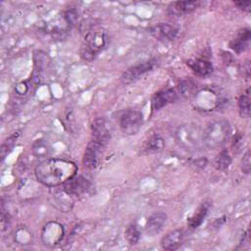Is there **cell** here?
<instances>
[{
  "mask_svg": "<svg viewBox=\"0 0 251 251\" xmlns=\"http://www.w3.org/2000/svg\"><path fill=\"white\" fill-rule=\"evenodd\" d=\"M241 170L246 175H248L250 173L251 160H250V150L249 149L243 155V158H242V161H241Z\"/></svg>",
  "mask_w": 251,
  "mask_h": 251,
  "instance_id": "f1b7e54d",
  "label": "cell"
},
{
  "mask_svg": "<svg viewBox=\"0 0 251 251\" xmlns=\"http://www.w3.org/2000/svg\"><path fill=\"white\" fill-rule=\"evenodd\" d=\"M77 12L74 9L67 11L65 14V19L70 25H75V23L77 21Z\"/></svg>",
  "mask_w": 251,
  "mask_h": 251,
  "instance_id": "4dcf8cb0",
  "label": "cell"
},
{
  "mask_svg": "<svg viewBox=\"0 0 251 251\" xmlns=\"http://www.w3.org/2000/svg\"><path fill=\"white\" fill-rule=\"evenodd\" d=\"M156 64H157V60L155 58L136 63L135 65H132L123 73L120 80L125 85L133 83L137 81L144 74L152 71L156 66Z\"/></svg>",
  "mask_w": 251,
  "mask_h": 251,
  "instance_id": "ba28073f",
  "label": "cell"
},
{
  "mask_svg": "<svg viewBox=\"0 0 251 251\" xmlns=\"http://www.w3.org/2000/svg\"><path fill=\"white\" fill-rule=\"evenodd\" d=\"M183 239H184L183 230L176 228L168 232L164 237H162L160 244L163 249L174 251L181 246Z\"/></svg>",
  "mask_w": 251,
  "mask_h": 251,
  "instance_id": "e0dca14e",
  "label": "cell"
},
{
  "mask_svg": "<svg viewBox=\"0 0 251 251\" xmlns=\"http://www.w3.org/2000/svg\"><path fill=\"white\" fill-rule=\"evenodd\" d=\"M108 35L104 30L88 31L80 46V57L84 61H92L107 46Z\"/></svg>",
  "mask_w": 251,
  "mask_h": 251,
  "instance_id": "277c9868",
  "label": "cell"
},
{
  "mask_svg": "<svg viewBox=\"0 0 251 251\" xmlns=\"http://www.w3.org/2000/svg\"><path fill=\"white\" fill-rule=\"evenodd\" d=\"M5 212L6 211H4V209L2 208V211H1V231L2 232L8 229L11 225V217L9 213H5Z\"/></svg>",
  "mask_w": 251,
  "mask_h": 251,
  "instance_id": "f546056e",
  "label": "cell"
},
{
  "mask_svg": "<svg viewBox=\"0 0 251 251\" xmlns=\"http://www.w3.org/2000/svg\"><path fill=\"white\" fill-rule=\"evenodd\" d=\"M232 162V159L226 149H223L215 159V168L219 171L226 170Z\"/></svg>",
  "mask_w": 251,
  "mask_h": 251,
  "instance_id": "d4e9b609",
  "label": "cell"
},
{
  "mask_svg": "<svg viewBox=\"0 0 251 251\" xmlns=\"http://www.w3.org/2000/svg\"><path fill=\"white\" fill-rule=\"evenodd\" d=\"M141 236L140 229L136 224H130L125 230V238L130 245L138 243Z\"/></svg>",
  "mask_w": 251,
  "mask_h": 251,
  "instance_id": "cb8c5ba5",
  "label": "cell"
},
{
  "mask_svg": "<svg viewBox=\"0 0 251 251\" xmlns=\"http://www.w3.org/2000/svg\"><path fill=\"white\" fill-rule=\"evenodd\" d=\"M250 38H251L250 29L242 28L237 32L236 36L229 41V48L232 49L237 54L242 53L249 46Z\"/></svg>",
  "mask_w": 251,
  "mask_h": 251,
  "instance_id": "d6986e66",
  "label": "cell"
},
{
  "mask_svg": "<svg viewBox=\"0 0 251 251\" xmlns=\"http://www.w3.org/2000/svg\"><path fill=\"white\" fill-rule=\"evenodd\" d=\"M143 115L139 110L126 109L121 112L118 123L121 130L127 135H135L143 126Z\"/></svg>",
  "mask_w": 251,
  "mask_h": 251,
  "instance_id": "5b68a950",
  "label": "cell"
},
{
  "mask_svg": "<svg viewBox=\"0 0 251 251\" xmlns=\"http://www.w3.org/2000/svg\"><path fill=\"white\" fill-rule=\"evenodd\" d=\"M210 209V205L208 203H202L194 213L187 219V226L189 228L194 229L197 228L203 223Z\"/></svg>",
  "mask_w": 251,
  "mask_h": 251,
  "instance_id": "ffe728a7",
  "label": "cell"
},
{
  "mask_svg": "<svg viewBox=\"0 0 251 251\" xmlns=\"http://www.w3.org/2000/svg\"><path fill=\"white\" fill-rule=\"evenodd\" d=\"M40 236L45 246L50 248L56 247L65 237V227L57 221H50L43 226Z\"/></svg>",
  "mask_w": 251,
  "mask_h": 251,
  "instance_id": "52a82bcc",
  "label": "cell"
},
{
  "mask_svg": "<svg viewBox=\"0 0 251 251\" xmlns=\"http://www.w3.org/2000/svg\"><path fill=\"white\" fill-rule=\"evenodd\" d=\"M15 241L21 245L30 244L32 241V233L25 226H19L15 232Z\"/></svg>",
  "mask_w": 251,
  "mask_h": 251,
  "instance_id": "484cf974",
  "label": "cell"
},
{
  "mask_svg": "<svg viewBox=\"0 0 251 251\" xmlns=\"http://www.w3.org/2000/svg\"><path fill=\"white\" fill-rule=\"evenodd\" d=\"M112 124L106 118L99 117L93 120L91 124V139L107 145L112 137Z\"/></svg>",
  "mask_w": 251,
  "mask_h": 251,
  "instance_id": "30bf717a",
  "label": "cell"
},
{
  "mask_svg": "<svg viewBox=\"0 0 251 251\" xmlns=\"http://www.w3.org/2000/svg\"><path fill=\"white\" fill-rule=\"evenodd\" d=\"M168 216L165 212L159 211L152 214L145 224V233L148 236H155L161 232L166 225Z\"/></svg>",
  "mask_w": 251,
  "mask_h": 251,
  "instance_id": "5bb4252c",
  "label": "cell"
},
{
  "mask_svg": "<svg viewBox=\"0 0 251 251\" xmlns=\"http://www.w3.org/2000/svg\"><path fill=\"white\" fill-rule=\"evenodd\" d=\"M234 5L243 12H250L251 2L250 1H234Z\"/></svg>",
  "mask_w": 251,
  "mask_h": 251,
  "instance_id": "1f68e13d",
  "label": "cell"
},
{
  "mask_svg": "<svg viewBox=\"0 0 251 251\" xmlns=\"http://www.w3.org/2000/svg\"><path fill=\"white\" fill-rule=\"evenodd\" d=\"M191 99L194 107L200 111H212L221 104V95L211 87L199 89Z\"/></svg>",
  "mask_w": 251,
  "mask_h": 251,
  "instance_id": "8992f818",
  "label": "cell"
},
{
  "mask_svg": "<svg viewBox=\"0 0 251 251\" xmlns=\"http://www.w3.org/2000/svg\"><path fill=\"white\" fill-rule=\"evenodd\" d=\"M230 134V125L226 120H215L208 124L202 132L203 146L208 149L222 147Z\"/></svg>",
  "mask_w": 251,
  "mask_h": 251,
  "instance_id": "7a4b0ae2",
  "label": "cell"
},
{
  "mask_svg": "<svg viewBox=\"0 0 251 251\" xmlns=\"http://www.w3.org/2000/svg\"><path fill=\"white\" fill-rule=\"evenodd\" d=\"M178 89H179V93L181 94V96H183L184 98L191 99L196 94V92L199 90V86L194 79L188 77V78H184L180 81V83L178 85Z\"/></svg>",
  "mask_w": 251,
  "mask_h": 251,
  "instance_id": "7402d4cb",
  "label": "cell"
},
{
  "mask_svg": "<svg viewBox=\"0 0 251 251\" xmlns=\"http://www.w3.org/2000/svg\"><path fill=\"white\" fill-rule=\"evenodd\" d=\"M105 148H106V144L90 139L83 153V157H82L83 166L90 170L97 168L101 162Z\"/></svg>",
  "mask_w": 251,
  "mask_h": 251,
  "instance_id": "9c48e42d",
  "label": "cell"
},
{
  "mask_svg": "<svg viewBox=\"0 0 251 251\" xmlns=\"http://www.w3.org/2000/svg\"><path fill=\"white\" fill-rule=\"evenodd\" d=\"M164 146H165L164 138L160 134L154 133L151 136H149L143 143L142 152L145 154L156 153L161 151L164 148Z\"/></svg>",
  "mask_w": 251,
  "mask_h": 251,
  "instance_id": "44dd1931",
  "label": "cell"
},
{
  "mask_svg": "<svg viewBox=\"0 0 251 251\" xmlns=\"http://www.w3.org/2000/svg\"><path fill=\"white\" fill-rule=\"evenodd\" d=\"M62 187L74 197H78L89 192L91 189V182L81 176H75L69 181L64 183Z\"/></svg>",
  "mask_w": 251,
  "mask_h": 251,
  "instance_id": "8fae6325",
  "label": "cell"
},
{
  "mask_svg": "<svg viewBox=\"0 0 251 251\" xmlns=\"http://www.w3.org/2000/svg\"><path fill=\"white\" fill-rule=\"evenodd\" d=\"M15 90H16V92H17L19 95H25V94H26V92L28 91V85H27L26 82H25V81L19 82V83L16 85Z\"/></svg>",
  "mask_w": 251,
  "mask_h": 251,
  "instance_id": "d6a6232c",
  "label": "cell"
},
{
  "mask_svg": "<svg viewBox=\"0 0 251 251\" xmlns=\"http://www.w3.org/2000/svg\"><path fill=\"white\" fill-rule=\"evenodd\" d=\"M51 198L53 205L61 212L67 213L71 211L74 206V196L67 192L63 187H55V189L51 191Z\"/></svg>",
  "mask_w": 251,
  "mask_h": 251,
  "instance_id": "7c38bea8",
  "label": "cell"
},
{
  "mask_svg": "<svg viewBox=\"0 0 251 251\" xmlns=\"http://www.w3.org/2000/svg\"><path fill=\"white\" fill-rule=\"evenodd\" d=\"M50 147L44 140H36L32 144V153L37 158L47 157L50 154Z\"/></svg>",
  "mask_w": 251,
  "mask_h": 251,
  "instance_id": "4316f807",
  "label": "cell"
},
{
  "mask_svg": "<svg viewBox=\"0 0 251 251\" xmlns=\"http://www.w3.org/2000/svg\"><path fill=\"white\" fill-rule=\"evenodd\" d=\"M77 173L75 162L62 158H49L39 163L34 169L36 179L45 186H61Z\"/></svg>",
  "mask_w": 251,
  "mask_h": 251,
  "instance_id": "6da1fadb",
  "label": "cell"
},
{
  "mask_svg": "<svg viewBox=\"0 0 251 251\" xmlns=\"http://www.w3.org/2000/svg\"><path fill=\"white\" fill-rule=\"evenodd\" d=\"M186 65L196 75L201 77L210 75L214 71L213 64L206 59H190L186 62Z\"/></svg>",
  "mask_w": 251,
  "mask_h": 251,
  "instance_id": "ac0fdd59",
  "label": "cell"
},
{
  "mask_svg": "<svg viewBox=\"0 0 251 251\" xmlns=\"http://www.w3.org/2000/svg\"><path fill=\"white\" fill-rule=\"evenodd\" d=\"M177 98V94L174 88H165L156 92L151 100L153 111H158L169 104L174 103Z\"/></svg>",
  "mask_w": 251,
  "mask_h": 251,
  "instance_id": "4fadbf2b",
  "label": "cell"
},
{
  "mask_svg": "<svg viewBox=\"0 0 251 251\" xmlns=\"http://www.w3.org/2000/svg\"><path fill=\"white\" fill-rule=\"evenodd\" d=\"M148 31L157 40L167 41V40H174L177 35L178 29L169 24L161 23L151 26Z\"/></svg>",
  "mask_w": 251,
  "mask_h": 251,
  "instance_id": "2e32d148",
  "label": "cell"
},
{
  "mask_svg": "<svg viewBox=\"0 0 251 251\" xmlns=\"http://www.w3.org/2000/svg\"><path fill=\"white\" fill-rule=\"evenodd\" d=\"M202 132L203 130L196 124H183L176 128L175 138L178 146L183 150L194 152L203 146Z\"/></svg>",
  "mask_w": 251,
  "mask_h": 251,
  "instance_id": "3957f363",
  "label": "cell"
},
{
  "mask_svg": "<svg viewBox=\"0 0 251 251\" xmlns=\"http://www.w3.org/2000/svg\"><path fill=\"white\" fill-rule=\"evenodd\" d=\"M238 112L241 118L247 119L250 117V89L241 94L238 98Z\"/></svg>",
  "mask_w": 251,
  "mask_h": 251,
  "instance_id": "603a6c76",
  "label": "cell"
},
{
  "mask_svg": "<svg viewBox=\"0 0 251 251\" xmlns=\"http://www.w3.org/2000/svg\"><path fill=\"white\" fill-rule=\"evenodd\" d=\"M20 135V133H19V131H17V132H14L13 134H11L3 143H2V145H1V158H2V160H4L5 159V157L7 156V154L12 150V148H13V146H14V144H15V141L17 140V138H18V136Z\"/></svg>",
  "mask_w": 251,
  "mask_h": 251,
  "instance_id": "83f0119b",
  "label": "cell"
},
{
  "mask_svg": "<svg viewBox=\"0 0 251 251\" xmlns=\"http://www.w3.org/2000/svg\"><path fill=\"white\" fill-rule=\"evenodd\" d=\"M243 75L248 78L250 75V63L247 60L245 63H243Z\"/></svg>",
  "mask_w": 251,
  "mask_h": 251,
  "instance_id": "836d02e7",
  "label": "cell"
},
{
  "mask_svg": "<svg viewBox=\"0 0 251 251\" xmlns=\"http://www.w3.org/2000/svg\"><path fill=\"white\" fill-rule=\"evenodd\" d=\"M199 6V1H175L169 4L168 14L172 17H182L192 13Z\"/></svg>",
  "mask_w": 251,
  "mask_h": 251,
  "instance_id": "9a60e30c",
  "label": "cell"
}]
</instances>
